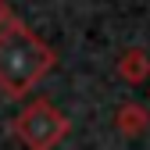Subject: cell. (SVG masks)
I'll return each mask as SVG.
<instances>
[{
  "label": "cell",
  "instance_id": "obj_1",
  "mask_svg": "<svg viewBox=\"0 0 150 150\" xmlns=\"http://www.w3.org/2000/svg\"><path fill=\"white\" fill-rule=\"evenodd\" d=\"M54 64H57V54L25 22L11 18L0 29V89H4V97L11 100L25 97Z\"/></svg>",
  "mask_w": 150,
  "mask_h": 150
},
{
  "label": "cell",
  "instance_id": "obj_2",
  "mask_svg": "<svg viewBox=\"0 0 150 150\" xmlns=\"http://www.w3.org/2000/svg\"><path fill=\"white\" fill-rule=\"evenodd\" d=\"M14 136L22 139L29 150H54L68 136V118L61 115L50 100H32L29 107L18 111L14 118Z\"/></svg>",
  "mask_w": 150,
  "mask_h": 150
},
{
  "label": "cell",
  "instance_id": "obj_3",
  "mask_svg": "<svg viewBox=\"0 0 150 150\" xmlns=\"http://www.w3.org/2000/svg\"><path fill=\"white\" fill-rule=\"evenodd\" d=\"M118 75L129 86H139L143 79H150V57H146V50H139V47L125 50L118 57Z\"/></svg>",
  "mask_w": 150,
  "mask_h": 150
},
{
  "label": "cell",
  "instance_id": "obj_4",
  "mask_svg": "<svg viewBox=\"0 0 150 150\" xmlns=\"http://www.w3.org/2000/svg\"><path fill=\"white\" fill-rule=\"evenodd\" d=\"M115 122H118V132L122 136H143L146 125H150V115H146L139 104H122Z\"/></svg>",
  "mask_w": 150,
  "mask_h": 150
},
{
  "label": "cell",
  "instance_id": "obj_5",
  "mask_svg": "<svg viewBox=\"0 0 150 150\" xmlns=\"http://www.w3.org/2000/svg\"><path fill=\"white\" fill-rule=\"evenodd\" d=\"M11 22V7H7V0H0V29H4Z\"/></svg>",
  "mask_w": 150,
  "mask_h": 150
}]
</instances>
